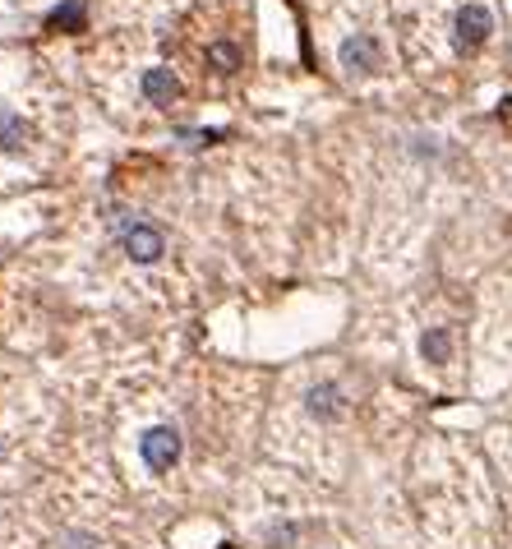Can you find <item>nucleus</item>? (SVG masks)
<instances>
[{"instance_id": "7ed1b4c3", "label": "nucleus", "mask_w": 512, "mask_h": 549, "mask_svg": "<svg viewBox=\"0 0 512 549\" xmlns=\"http://www.w3.org/2000/svg\"><path fill=\"white\" fill-rule=\"evenodd\" d=\"M337 56H342V70L374 74L379 70V60H383V51H379V42H374L370 33H356V37H346L342 47H337Z\"/></svg>"}, {"instance_id": "0eeeda50", "label": "nucleus", "mask_w": 512, "mask_h": 549, "mask_svg": "<svg viewBox=\"0 0 512 549\" xmlns=\"http://www.w3.org/2000/svg\"><path fill=\"white\" fill-rule=\"evenodd\" d=\"M84 24H88V5H84V0H65L60 10L47 14L51 33H84Z\"/></svg>"}, {"instance_id": "f257e3e1", "label": "nucleus", "mask_w": 512, "mask_h": 549, "mask_svg": "<svg viewBox=\"0 0 512 549\" xmlns=\"http://www.w3.org/2000/svg\"><path fill=\"white\" fill-rule=\"evenodd\" d=\"M489 33H494V19H489L485 5H462V10H457L453 42H457V51H462V56H471V51L485 47Z\"/></svg>"}, {"instance_id": "39448f33", "label": "nucleus", "mask_w": 512, "mask_h": 549, "mask_svg": "<svg viewBox=\"0 0 512 549\" xmlns=\"http://www.w3.org/2000/svg\"><path fill=\"white\" fill-rule=\"evenodd\" d=\"M305 411H310L314 420H337L346 411V397L337 383H314L310 393H305Z\"/></svg>"}, {"instance_id": "1a4fd4ad", "label": "nucleus", "mask_w": 512, "mask_h": 549, "mask_svg": "<svg viewBox=\"0 0 512 549\" xmlns=\"http://www.w3.org/2000/svg\"><path fill=\"white\" fill-rule=\"evenodd\" d=\"M24 139H28V125L0 107V148H24Z\"/></svg>"}, {"instance_id": "9d476101", "label": "nucleus", "mask_w": 512, "mask_h": 549, "mask_svg": "<svg viewBox=\"0 0 512 549\" xmlns=\"http://www.w3.org/2000/svg\"><path fill=\"white\" fill-rule=\"evenodd\" d=\"M208 60H213L222 74H231V70H240V51L236 47H227V42H213L208 47Z\"/></svg>"}, {"instance_id": "f03ea898", "label": "nucleus", "mask_w": 512, "mask_h": 549, "mask_svg": "<svg viewBox=\"0 0 512 549\" xmlns=\"http://www.w3.org/2000/svg\"><path fill=\"white\" fill-rule=\"evenodd\" d=\"M139 453L148 462V471H171L180 462V434L171 425H153V430L139 439Z\"/></svg>"}, {"instance_id": "6e6552de", "label": "nucleus", "mask_w": 512, "mask_h": 549, "mask_svg": "<svg viewBox=\"0 0 512 549\" xmlns=\"http://www.w3.org/2000/svg\"><path fill=\"white\" fill-rule=\"evenodd\" d=\"M420 351H425L429 365H448V356H453V337H448V328H429V333L420 337Z\"/></svg>"}, {"instance_id": "20e7f679", "label": "nucleus", "mask_w": 512, "mask_h": 549, "mask_svg": "<svg viewBox=\"0 0 512 549\" xmlns=\"http://www.w3.org/2000/svg\"><path fill=\"white\" fill-rule=\"evenodd\" d=\"M125 254H130L134 263H157L162 254H167V240H162V231L148 227V222H134V227H125Z\"/></svg>"}, {"instance_id": "423d86ee", "label": "nucleus", "mask_w": 512, "mask_h": 549, "mask_svg": "<svg viewBox=\"0 0 512 549\" xmlns=\"http://www.w3.org/2000/svg\"><path fill=\"white\" fill-rule=\"evenodd\" d=\"M143 97H148L153 107H171L180 97V79L171 70H143Z\"/></svg>"}]
</instances>
